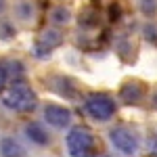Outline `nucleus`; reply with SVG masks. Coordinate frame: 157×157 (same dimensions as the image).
<instances>
[{
	"label": "nucleus",
	"mask_w": 157,
	"mask_h": 157,
	"mask_svg": "<svg viewBox=\"0 0 157 157\" xmlns=\"http://www.w3.org/2000/svg\"><path fill=\"white\" fill-rule=\"evenodd\" d=\"M2 103L6 109H13V111H19V113H25V111H32V109L38 105V97L36 92L29 88L23 82H13L11 88L4 92L2 97Z\"/></svg>",
	"instance_id": "1"
},
{
	"label": "nucleus",
	"mask_w": 157,
	"mask_h": 157,
	"mask_svg": "<svg viewBox=\"0 0 157 157\" xmlns=\"http://www.w3.org/2000/svg\"><path fill=\"white\" fill-rule=\"evenodd\" d=\"M67 151L71 157H92L94 153V136L88 128H73L67 134Z\"/></svg>",
	"instance_id": "2"
},
{
	"label": "nucleus",
	"mask_w": 157,
	"mask_h": 157,
	"mask_svg": "<svg viewBox=\"0 0 157 157\" xmlns=\"http://www.w3.org/2000/svg\"><path fill=\"white\" fill-rule=\"evenodd\" d=\"M84 107L88 111V115L98 121H107L115 113V103L107 94H90V97H86Z\"/></svg>",
	"instance_id": "3"
},
{
	"label": "nucleus",
	"mask_w": 157,
	"mask_h": 157,
	"mask_svg": "<svg viewBox=\"0 0 157 157\" xmlns=\"http://www.w3.org/2000/svg\"><path fill=\"white\" fill-rule=\"evenodd\" d=\"M109 138H111L113 147L117 151H121L124 155H136V151H138V138H136V134L132 130H128V128H113L109 132Z\"/></svg>",
	"instance_id": "4"
},
{
	"label": "nucleus",
	"mask_w": 157,
	"mask_h": 157,
	"mask_svg": "<svg viewBox=\"0 0 157 157\" xmlns=\"http://www.w3.org/2000/svg\"><path fill=\"white\" fill-rule=\"evenodd\" d=\"M63 44V34H61L59 29H44L42 34H40V38L36 40V46H34V52H36L38 59H46V57H50V52L57 48V46H61Z\"/></svg>",
	"instance_id": "5"
},
{
	"label": "nucleus",
	"mask_w": 157,
	"mask_h": 157,
	"mask_svg": "<svg viewBox=\"0 0 157 157\" xmlns=\"http://www.w3.org/2000/svg\"><path fill=\"white\" fill-rule=\"evenodd\" d=\"M44 120L48 121L52 128H67L71 124V111L63 105H46L44 109Z\"/></svg>",
	"instance_id": "6"
},
{
	"label": "nucleus",
	"mask_w": 157,
	"mask_h": 157,
	"mask_svg": "<svg viewBox=\"0 0 157 157\" xmlns=\"http://www.w3.org/2000/svg\"><path fill=\"white\" fill-rule=\"evenodd\" d=\"M0 155L2 157H25V149L19 140L6 136V138L0 140Z\"/></svg>",
	"instance_id": "7"
},
{
	"label": "nucleus",
	"mask_w": 157,
	"mask_h": 157,
	"mask_svg": "<svg viewBox=\"0 0 157 157\" xmlns=\"http://www.w3.org/2000/svg\"><path fill=\"white\" fill-rule=\"evenodd\" d=\"M25 134H27V138L32 140V143H36V145H48V134H46V130L40 126V124H27L25 126Z\"/></svg>",
	"instance_id": "8"
},
{
	"label": "nucleus",
	"mask_w": 157,
	"mask_h": 157,
	"mask_svg": "<svg viewBox=\"0 0 157 157\" xmlns=\"http://www.w3.org/2000/svg\"><path fill=\"white\" fill-rule=\"evenodd\" d=\"M50 21L55 25H67L71 21V11L67 6H55L50 11Z\"/></svg>",
	"instance_id": "9"
},
{
	"label": "nucleus",
	"mask_w": 157,
	"mask_h": 157,
	"mask_svg": "<svg viewBox=\"0 0 157 157\" xmlns=\"http://www.w3.org/2000/svg\"><path fill=\"white\" fill-rule=\"evenodd\" d=\"M140 97H143V90H140V86L136 84V82L134 84H126L121 88V98L126 103H138Z\"/></svg>",
	"instance_id": "10"
},
{
	"label": "nucleus",
	"mask_w": 157,
	"mask_h": 157,
	"mask_svg": "<svg viewBox=\"0 0 157 157\" xmlns=\"http://www.w3.org/2000/svg\"><path fill=\"white\" fill-rule=\"evenodd\" d=\"M17 15L23 21H32L34 19V6H32V2H19L17 4Z\"/></svg>",
	"instance_id": "11"
},
{
	"label": "nucleus",
	"mask_w": 157,
	"mask_h": 157,
	"mask_svg": "<svg viewBox=\"0 0 157 157\" xmlns=\"http://www.w3.org/2000/svg\"><path fill=\"white\" fill-rule=\"evenodd\" d=\"M138 9L145 17H153L157 13V0H138Z\"/></svg>",
	"instance_id": "12"
},
{
	"label": "nucleus",
	"mask_w": 157,
	"mask_h": 157,
	"mask_svg": "<svg viewBox=\"0 0 157 157\" xmlns=\"http://www.w3.org/2000/svg\"><path fill=\"white\" fill-rule=\"evenodd\" d=\"M143 32H145L147 40H151L153 44H157V25H155V23H147Z\"/></svg>",
	"instance_id": "13"
},
{
	"label": "nucleus",
	"mask_w": 157,
	"mask_h": 157,
	"mask_svg": "<svg viewBox=\"0 0 157 157\" xmlns=\"http://www.w3.org/2000/svg\"><path fill=\"white\" fill-rule=\"evenodd\" d=\"M4 80H6V75H4V69H2V65H0V92H2V88H4Z\"/></svg>",
	"instance_id": "14"
},
{
	"label": "nucleus",
	"mask_w": 157,
	"mask_h": 157,
	"mask_svg": "<svg viewBox=\"0 0 157 157\" xmlns=\"http://www.w3.org/2000/svg\"><path fill=\"white\" fill-rule=\"evenodd\" d=\"M6 11V0H0V15Z\"/></svg>",
	"instance_id": "15"
},
{
	"label": "nucleus",
	"mask_w": 157,
	"mask_h": 157,
	"mask_svg": "<svg viewBox=\"0 0 157 157\" xmlns=\"http://www.w3.org/2000/svg\"><path fill=\"white\" fill-rule=\"evenodd\" d=\"M103 157H109V155H103Z\"/></svg>",
	"instance_id": "16"
}]
</instances>
